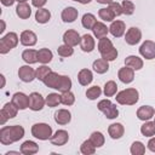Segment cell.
<instances>
[{
  "instance_id": "cell-21",
  "label": "cell",
  "mask_w": 155,
  "mask_h": 155,
  "mask_svg": "<svg viewBox=\"0 0 155 155\" xmlns=\"http://www.w3.org/2000/svg\"><path fill=\"white\" fill-rule=\"evenodd\" d=\"M92 80H93V74H92V71L90 69L84 68V69H81L79 71V74H78V81H79V84L81 86L90 85L92 82Z\"/></svg>"
},
{
  "instance_id": "cell-41",
  "label": "cell",
  "mask_w": 155,
  "mask_h": 155,
  "mask_svg": "<svg viewBox=\"0 0 155 155\" xmlns=\"http://www.w3.org/2000/svg\"><path fill=\"white\" fill-rule=\"evenodd\" d=\"M61 103L64 104V105H73L75 103V96L71 91H67V92H63L61 94Z\"/></svg>"
},
{
  "instance_id": "cell-49",
  "label": "cell",
  "mask_w": 155,
  "mask_h": 155,
  "mask_svg": "<svg viewBox=\"0 0 155 155\" xmlns=\"http://www.w3.org/2000/svg\"><path fill=\"white\" fill-rule=\"evenodd\" d=\"M110 104H111V102H110L108 98H105V99H102V101H99V102H98V104H97V108H98V110L103 111V110H104L105 108H108Z\"/></svg>"
},
{
  "instance_id": "cell-56",
  "label": "cell",
  "mask_w": 155,
  "mask_h": 155,
  "mask_svg": "<svg viewBox=\"0 0 155 155\" xmlns=\"http://www.w3.org/2000/svg\"><path fill=\"white\" fill-rule=\"evenodd\" d=\"M0 78H1V87H4V86H5V76L1 74Z\"/></svg>"
},
{
  "instance_id": "cell-9",
  "label": "cell",
  "mask_w": 155,
  "mask_h": 155,
  "mask_svg": "<svg viewBox=\"0 0 155 155\" xmlns=\"http://www.w3.org/2000/svg\"><path fill=\"white\" fill-rule=\"evenodd\" d=\"M11 102L18 108V110H24L29 108V96H27L23 92H16L12 96Z\"/></svg>"
},
{
  "instance_id": "cell-5",
  "label": "cell",
  "mask_w": 155,
  "mask_h": 155,
  "mask_svg": "<svg viewBox=\"0 0 155 155\" xmlns=\"http://www.w3.org/2000/svg\"><path fill=\"white\" fill-rule=\"evenodd\" d=\"M45 104H46V101L39 92H31L29 94V109L30 110L33 111L42 110Z\"/></svg>"
},
{
  "instance_id": "cell-12",
  "label": "cell",
  "mask_w": 155,
  "mask_h": 155,
  "mask_svg": "<svg viewBox=\"0 0 155 155\" xmlns=\"http://www.w3.org/2000/svg\"><path fill=\"white\" fill-rule=\"evenodd\" d=\"M18 78L23 82H31L34 79H36L35 70L29 65H22L18 69Z\"/></svg>"
},
{
  "instance_id": "cell-30",
  "label": "cell",
  "mask_w": 155,
  "mask_h": 155,
  "mask_svg": "<svg viewBox=\"0 0 155 155\" xmlns=\"http://www.w3.org/2000/svg\"><path fill=\"white\" fill-rule=\"evenodd\" d=\"M7 119H13V117H16L17 116V113H18V108L12 103V102H10V103H6V104H4V107H2V109L0 110Z\"/></svg>"
},
{
  "instance_id": "cell-47",
  "label": "cell",
  "mask_w": 155,
  "mask_h": 155,
  "mask_svg": "<svg viewBox=\"0 0 155 155\" xmlns=\"http://www.w3.org/2000/svg\"><path fill=\"white\" fill-rule=\"evenodd\" d=\"M108 7L113 11V13L115 15V17H117V16H120V15H122V13H124L122 7H121V4H119V2L113 1V2H110V4H109V6H108Z\"/></svg>"
},
{
  "instance_id": "cell-25",
  "label": "cell",
  "mask_w": 155,
  "mask_h": 155,
  "mask_svg": "<svg viewBox=\"0 0 155 155\" xmlns=\"http://www.w3.org/2000/svg\"><path fill=\"white\" fill-rule=\"evenodd\" d=\"M91 30L93 31L94 38H97L98 40L102 39V38H104V36H107L108 33H109V28H108L103 22H97V23L93 25V28H92Z\"/></svg>"
},
{
  "instance_id": "cell-43",
  "label": "cell",
  "mask_w": 155,
  "mask_h": 155,
  "mask_svg": "<svg viewBox=\"0 0 155 155\" xmlns=\"http://www.w3.org/2000/svg\"><path fill=\"white\" fill-rule=\"evenodd\" d=\"M57 53H58L61 57H70V56H73V53H74V48H73L71 46H69V45L63 44V45L58 46Z\"/></svg>"
},
{
  "instance_id": "cell-20",
  "label": "cell",
  "mask_w": 155,
  "mask_h": 155,
  "mask_svg": "<svg viewBox=\"0 0 155 155\" xmlns=\"http://www.w3.org/2000/svg\"><path fill=\"white\" fill-rule=\"evenodd\" d=\"M108 133L113 139H120L125 133V127L120 122H114V124L109 125Z\"/></svg>"
},
{
  "instance_id": "cell-15",
  "label": "cell",
  "mask_w": 155,
  "mask_h": 155,
  "mask_svg": "<svg viewBox=\"0 0 155 155\" xmlns=\"http://www.w3.org/2000/svg\"><path fill=\"white\" fill-rule=\"evenodd\" d=\"M54 121L56 124L58 125H68L71 120V114L68 109H58L56 113H54Z\"/></svg>"
},
{
  "instance_id": "cell-38",
  "label": "cell",
  "mask_w": 155,
  "mask_h": 155,
  "mask_svg": "<svg viewBox=\"0 0 155 155\" xmlns=\"http://www.w3.org/2000/svg\"><path fill=\"white\" fill-rule=\"evenodd\" d=\"M51 71H52L51 68H48L46 64H42V65H40L39 68H36V70H35V76H36L38 80L44 81V80L46 79V76H47Z\"/></svg>"
},
{
  "instance_id": "cell-58",
  "label": "cell",
  "mask_w": 155,
  "mask_h": 155,
  "mask_svg": "<svg viewBox=\"0 0 155 155\" xmlns=\"http://www.w3.org/2000/svg\"><path fill=\"white\" fill-rule=\"evenodd\" d=\"M154 122H155V115H154Z\"/></svg>"
},
{
  "instance_id": "cell-57",
  "label": "cell",
  "mask_w": 155,
  "mask_h": 155,
  "mask_svg": "<svg viewBox=\"0 0 155 155\" xmlns=\"http://www.w3.org/2000/svg\"><path fill=\"white\" fill-rule=\"evenodd\" d=\"M17 2H27V0H16Z\"/></svg>"
},
{
  "instance_id": "cell-18",
  "label": "cell",
  "mask_w": 155,
  "mask_h": 155,
  "mask_svg": "<svg viewBox=\"0 0 155 155\" xmlns=\"http://www.w3.org/2000/svg\"><path fill=\"white\" fill-rule=\"evenodd\" d=\"M154 115H155V110L150 105H142L137 109V117L142 121H148L151 117H154Z\"/></svg>"
},
{
  "instance_id": "cell-22",
  "label": "cell",
  "mask_w": 155,
  "mask_h": 155,
  "mask_svg": "<svg viewBox=\"0 0 155 155\" xmlns=\"http://www.w3.org/2000/svg\"><path fill=\"white\" fill-rule=\"evenodd\" d=\"M19 151L24 155H33L39 151V145L33 140H25L22 143Z\"/></svg>"
},
{
  "instance_id": "cell-50",
  "label": "cell",
  "mask_w": 155,
  "mask_h": 155,
  "mask_svg": "<svg viewBox=\"0 0 155 155\" xmlns=\"http://www.w3.org/2000/svg\"><path fill=\"white\" fill-rule=\"evenodd\" d=\"M47 2V0H31V5L35 6L36 8H41L44 7V5Z\"/></svg>"
},
{
  "instance_id": "cell-45",
  "label": "cell",
  "mask_w": 155,
  "mask_h": 155,
  "mask_svg": "<svg viewBox=\"0 0 155 155\" xmlns=\"http://www.w3.org/2000/svg\"><path fill=\"white\" fill-rule=\"evenodd\" d=\"M121 7H122V11L125 15L130 16L134 12V4L131 1V0H124L121 2Z\"/></svg>"
},
{
  "instance_id": "cell-27",
  "label": "cell",
  "mask_w": 155,
  "mask_h": 155,
  "mask_svg": "<svg viewBox=\"0 0 155 155\" xmlns=\"http://www.w3.org/2000/svg\"><path fill=\"white\" fill-rule=\"evenodd\" d=\"M51 19V12L47 8H38L35 12V21L40 24H45Z\"/></svg>"
},
{
  "instance_id": "cell-37",
  "label": "cell",
  "mask_w": 155,
  "mask_h": 155,
  "mask_svg": "<svg viewBox=\"0 0 155 155\" xmlns=\"http://www.w3.org/2000/svg\"><path fill=\"white\" fill-rule=\"evenodd\" d=\"M98 16L101 19L105 21V22H113L115 18V15L113 13V11L109 7H104V8H99L98 11Z\"/></svg>"
},
{
  "instance_id": "cell-32",
  "label": "cell",
  "mask_w": 155,
  "mask_h": 155,
  "mask_svg": "<svg viewBox=\"0 0 155 155\" xmlns=\"http://www.w3.org/2000/svg\"><path fill=\"white\" fill-rule=\"evenodd\" d=\"M140 133L144 137H154L155 136V122L147 121L140 126Z\"/></svg>"
},
{
  "instance_id": "cell-4",
  "label": "cell",
  "mask_w": 155,
  "mask_h": 155,
  "mask_svg": "<svg viewBox=\"0 0 155 155\" xmlns=\"http://www.w3.org/2000/svg\"><path fill=\"white\" fill-rule=\"evenodd\" d=\"M18 35L13 31L7 33L5 36H2L0 39V53L1 54H6L7 52H10L12 48H15L18 45Z\"/></svg>"
},
{
  "instance_id": "cell-54",
  "label": "cell",
  "mask_w": 155,
  "mask_h": 155,
  "mask_svg": "<svg viewBox=\"0 0 155 155\" xmlns=\"http://www.w3.org/2000/svg\"><path fill=\"white\" fill-rule=\"evenodd\" d=\"M73 1H76V2H80L82 5H86V4H90L92 0H73Z\"/></svg>"
},
{
  "instance_id": "cell-40",
  "label": "cell",
  "mask_w": 155,
  "mask_h": 155,
  "mask_svg": "<svg viewBox=\"0 0 155 155\" xmlns=\"http://www.w3.org/2000/svg\"><path fill=\"white\" fill-rule=\"evenodd\" d=\"M130 151L132 155H143L145 153V145L139 142V140H136L132 143L131 148H130Z\"/></svg>"
},
{
  "instance_id": "cell-46",
  "label": "cell",
  "mask_w": 155,
  "mask_h": 155,
  "mask_svg": "<svg viewBox=\"0 0 155 155\" xmlns=\"http://www.w3.org/2000/svg\"><path fill=\"white\" fill-rule=\"evenodd\" d=\"M71 80H70V78L69 76H67V75H63V78H62V82H61V86H59V92H67V91H70V88H71Z\"/></svg>"
},
{
  "instance_id": "cell-34",
  "label": "cell",
  "mask_w": 155,
  "mask_h": 155,
  "mask_svg": "<svg viewBox=\"0 0 155 155\" xmlns=\"http://www.w3.org/2000/svg\"><path fill=\"white\" fill-rule=\"evenodd\" d=\"M97 23V19H96V16L92 15V13H85L82 16V19H81V24L85 29H92L93 25Z\"/></svg>"
},
{
  "instance_id": "cell-29",
  "label": "cell",
  "mask_w": 155,
  "mask_h": 155,
  "mask_svg": "<svg viewBox=\"0 0 155 155\" xmlns=\"http://www.w3.org/2000/svg\"><path fill=\"white\" fill-rule=\"evenodd\" d=\"M22 59L27 64H34L38 62V51L33 48H27L22 52Z\"/></svg>"
},
{
  "instance_id": "cell-31",
  "label": "cell",
  "mask_w": 155,
  "mask_h": 155,
  "mask_svg": "<svg viewBox=\"0 0 155 155\" xmlns=\"http://www.w3.org/2000/svg\"><path fill=\"white\" fill-rule=\"evenodd\" d=\"M111 48H114V45H113L111 40L108 39L107 36H104V38H102V39L98 40V51H99L101 54L107 53V52L110 51Z\"/></svg>"
},
{
  "instance_id": "cell-11",
  "label": "cell",
  "mask_w": 155,
  "mask_h": 155,
  "mask_svg": "<svg viewBox=\"0 0 155 155\" xmlns=\"http://www.w3.org/2000/svg\"><path fill=\"white\" fill-rule=\"evenodd\" d=\"M80 41H81V36H80V34H79L76 30H74V29H68V30L63 34V42H64L65 45H69V46L74 47V46H76L78 44H80Z\"/></svg>"
},
{
  "instance_id": "cell-44",
  "label": "cell",
  "mask_w": 155,
  "mask_h": 155,
  "mask_svg": "<svg viewBox=\"0 0 155 155\" xmlns=\"http://www.w3.org/2000/svg\"><path fill=\"white\" fill-rule=\"evenodd\" d=\"M102 94V90H101V87L99 86H92V87H90V88H87V91H86V97L88 98V99H91V101H93V99H97L99 96Z\"/></svg>"
},
{
  "instance_id": "cell-55",
  "label": "cell",
  "mask_w": 155,
  "mask_h": 155,
  "mask_svg": "<svg viewBox=\"0 0 155 155\" xmlns=\"http://www.w3.org/2000/svg\"><path fill=\"white\" fill-rule=\"evenodd\" d=\"M4 30H5V22H4V21H1V29H0V34H2V33H4Z\"/></svg>"
},
{
  "instance_id": "cell-36",
  "label": "cell",
  "mask_w": 155,
  "mask_h": 155,
  "mask_svg": "<svg viewBox=\"0 0 155 155\" xmlns=\"http://www.w3.org/2000/svg\"><path fill=\"white\" fill-rule=\"evenodd\" d=\"M96 149H97V148L92 144V142H91L90 139L84 140L82 144L80 145V151H81V154H84V155H92V154L96 153Z\"/></svg>"
},
{
  "instance_id": "cell-26",
  "label": "cell",
  "mask_w": 155,
  "mask_h": 155,
  "mask_svg": "<svg viewBox=\"0 0 155 155\" xmlns=\"http://www.w3.org/2000/svg\"><path fill=\"white\" fill-rule=\"evenodd\" d=\"M53 58V53L51 50L44 47V48H40L38 51V62L41 63V64H47L52 61Z\"/></svg>"
},
{
  "instance_id": "cell-2",
  "label": "cell",
  "mask_w": 155,
  "mask_h": 155,
  "mask_svg": "<svg viewBox=\"0 0 155 155\" xmlns=\"http://www.w3.org/2000/svg\"><path fill=\"white\" fill-rule=\"evenodd\" d=\"M115 99L121 105H134L139 99V92L133 87L125 88L116 93Z\"/></svg>"
},
{
  "instance_id": "cell-39",
  "label": "cell",
  "mask_w": 155,
  "mask_h": 155,
  "mask_svg": "<svg viewBox=\"0 0 155 155\" xmlns=\"http://www.w3.org/2000/svg\"><path fill=\"white\" fill-rule=\"evenodd\" d=\"M45 101H46L47 107H50V108H54V107H57V105L61 103V94L54 93V92L48 93L47 97L45 98Z\"/></svg>"
},
{
  "instance_id": "cell-19",
  "label": "cell",
  "mask_w": 155,
  "mask_h": 155,
  "mask_svg": "<svg viewBox=\"0 0 155 155\" xmlns=\"http://www.w3.org/2000/svg\"><path fill=\"white\" fill-rule=\"evenodd\" d=\"M78 16H79V11H78L75 7H73V6L65 7V8L62 11V15H61L62 21H63L64 23H73V22L78 18Z\"/></svg>"
},
{
  "instance_id": "cell-28",
  "label": "cell",
  "mask_w": 155,
  "mask_h": 155,
  "mask_svg": "<svg viewBox=\"0 0 155 155\" xmlns=\"http://www.w3.org/2000/svg\"><path fill=\"white\" fill-rule=\"evenodd\" d=\"M92 68L97 74H104V73H107L109 70V62L105 61L104 58L96 59L93 62V64H92Z\"/></svg>"
},
{
  "instance_id": "cell-24",
  "label": "cell",
  "mask_w": 155,
  "mask_h": 155,
  "mask_svg": "<svg viewBox=\"0 0 155 155\" xmlns=\"http://www.w3.org/2000/svg\"><path fill=\"white\" fill-rule=\"evenodd\" d=\"M16 13L21 19H28L31 15V7L27 2H18L16 7Z\"/></svg>"
},
{
  "instance_id": "cell-16",
  "label": "cell",
  "mask_w": 155,
  "mask_h": 155,
  "mask_svg": "<svg viewBox=\"0 0 155 155\" xmlns=\"http://www.w3.org/2000/svg\"><path fill=\"white\" fill-rule=\"evenodd\" d=\"M125 30H126V25L125 22L122 21H113L109 27V31L114 38H121L125 34Z\"/></svg>"
},
{
  "instance_id": "cell-7",
  "label": "cell",
  "mask_w": 155,
  "mask_h": 155,
  "mask_svg": "<svg viewBox=\"0 0 155 155\" xmlns=\"http://www.w3.org/2000/svg\"><path fill=\"white\" fill-rule=\"evenodd\" d=\"M142 40V31L137 27H131L125 34V41L127 45H137Z\"/></svg>"
},
{
  "instance_id": "cell-51",
  "label": "cell",
  "mask_w": 155,
  "mask_h": 155,
  "mask_svg": "<svg viewBox=\"0 0 155 155\" xmlns=\"http://www.w3.org/2000/svg\"><path fill=\"white\" fill-rule=\"evenodd\" d=\"M147 147H148V149H149L150 151L155 153V137H150V139H149Z\"/></svg>"
},
{
  "instance_id": "cell-33",
  "label": "cell",
  "mask_w": 155,
  "mask_h": 155,
  "mask_svg": "<svg viewBox=\"0 0 155 155\" xmlns=\"http://www.w3.org/2000/svg\"><path fill=\"white\" fill-rule=\"evenodd\" d=\"M88 139L92 142V144H93L96 148H101V147H103V145H104V142H105V138H104L103 133L99 132V131H94V132H92Z\"/></svg>"
},
{
  "instance_id": "cell-6",
  "label": "cell",
  "mask_w": 155,
  "mask_h": 155,
  "mask_svg": "<svg viewBox=\"0 0 155 155\" xmlns=\"http://www.w3.org/2000/svg\"><path fill=\"white\" fill-rule=\"evenodd\" d=\"M139 53L145 59H154L155 58V42L151 40H145L139 47Z\"/></svg>"
},
{
  "instance_id": "cell-48",
  "label": "cell",
  "mask_w": 155,
  "mask_h": 155,
  "mask_svg": "<svg viewBox=\"0 0 155 155\" xmlns=\"http://www.w3.org/2000/svg\"><path fill=\"white\" fill-rule=\"evenodd\" d=\"M101 56H102V58H104V59L108 61V62L115 61V59L117 58V50L114 47V48H111L110 51H108L107 53H103V54H101Z\"/></svg>"
},
{
  "instance_id": "cell-13",
  "label": "cell",
  "mask_w": 155,
  "mask_h": 155,
  "mask_svg": "<svg viewBox=\"0 0 155 155\" xmlns=\"http://www.w3.org/2000/svg\"><path fill=\"white\" fill-rule=\"evenodd\" d=\"M117 78L121 82L124 84H131L133 80H134V70L130 67H124V68H120L119 71H117Z\"/></svg>"
},
{
  "instance_id": "cell-8",
  "label": "cell",
  "mask_w": 155,
  "mask_h": 155,
  "mask_svg": "<svg viewBox=\"0 0 155 155\" xmlns=\"http://www.w3.org/2000/svg\"><path fill=\"white\" fill-rule=\"evenodd\" d=\"M68 140H69V133L65 130H57L50 138L51 144L56 145V147H62V145L67 144Z\"/></svg>"
},
{
  "instance_id": "cell-3",
  "label": "cell",
  "mask_w": 155,
  "mask_h": 155,
  "mask_svg": "<svg viewBox=\"0 0 155 155\" xmlns=\"http://www.w3.org/2000/svg\"><path fill=\"white\" fill-rule=\"evenodd\" d=\"M31 134L33 137L40 140H47L52 137V127L45 122H38L31 126Z\"/></svg>"
},
{
  "instance_id": "cell-52",
  "label": "cell",
  "mask_w": 155,
  "mask_h": 155,
  "mask_svg": "<svg viewBox=\"0 0 155 155\" xmlns=\"http://www.w3.org/2000/svg\"><path fill=\"white\" fill-rule=\"evenodd\" d=\"M15 1H16V0H1V4H2L4 6H12Z\"/></svg>"
},
{
  "instance_id": "cell-42",
  "label": "cell",
  "mask_w": 155,
  "mask_h": 155,
  "mask_svg": "<svg viewBox=\"0 0 155 155\" xmlns=\"http://www.w3.org/2000/svg\"><path fill=\"white\" fill-rule=\"evenodd\" d=\"M102 113L105 115L107 119H115V117L119 116V110H117V108H116V104H114V103H111V104H110L108 108H105Z\"/></svg>"
},
{
  "instance_id": "cell-23",
  "label": "cell",
  "mask_w": 155,
  "mask_h": 155,
  "mask_svg": "<svg viewBox=\"0 0 155 155\" xmlns=\"http://www.w3.org/2000/svg\"><path fill=\"white\" fill-rule=\"evenodd\" d=\"M125 65L132 68L133 70H140L143 68V59L139 58L138 56H127L125 58Z\"/></svg>"
},
{
  "instance_id": "cell-1",
  "label": "cell",
  "mask_w": 155,
  "mask_h": 155,
  "mask_svg": "<svg viewBox=\"0 0 155 155\" xmlns=\"http://www.w3.org/2000/svg\"><path fill=\"white\" fill-rule=\"evenodd\" d=\"M24 137V128L21 125L4 126L0 130V143L2 145H10L18 142Z\"/></svg>"
},
{
  "instance_id": "cell-35",
  "label": "cell",
  "mask_w": 155,
  "mask_h": 155,
  "mask_svg": "<svg viewBox=\"0 0 155 155\" xmlns=\"http://www.w3.org/2000/svg\"><path fill=\"white\" fill-rule=\"evenodd\" d=\"M116 91H117V85L115 81L113 80H109L105 82L104 85V90H103V93L105 97H113L116 94Z\"/></svg>"
},
{
  "instance_id": "cell-53",
  "label": "cell",
  "mask_w": 155,
  "mask_h": 155,
  "mask_svg": "<svg viewBox=\"0 0 155 155\" xmlns=\"http://www.w3.org/2000/svg\"><path fill=\"white\" fill-rule=\"evenodd\" d=\"M96 1H97L98 4H104V5H107V4L109 5L110 2H113V0H96Z\"/></svg>"
},
{
  "instance_id": "cell-17",
  "label": "cell",
  "mask_w": 155,
  "mask_h": 155,
  "mask_svg": "<svg viewBox=\"0 0 155 155\" xmlns=\"http://www.w3.org/2000/svg\"><path fill=\"white\" fill-rule=\"evenodd\" d=\"M80 47L84 52H92L94 50L96 46V41L93 39V36L91 34H85L81 36V41H80Z\"/></svg>"
},
{
  "instance_id": "cell-10",
  "label": "cell",
  "mask_w": 155,
  "mask_h": 155,
  "mask_svg": "<svg viewBox=\"0 0 155 155\" xmlns=\"http://www.w3.org/2000/svg\"><path fill=\"white\" fill-rule=\"evenodd\" d=\"M62 78H63V75H61L58 73H54V71H51L42 82L48 88L59 90V86H61V82H62Z\"/></svg>"
},
{
  "instance_id": "cell-14",
  "label": "cell",
  "mask_w": 155,
  "mask_h": 155,
  "mask_svg": "<svg viewBox=\"0 0 155 155\" xmlns=\"http://www.w3.org/2000/svg\"><path fill=\"white\" fill-rule=\"evenodd\" d=\"M19 41L23 46H34L38 41V36L31 30H23L19 36Z\"/></svg>"
}]
</instances>
